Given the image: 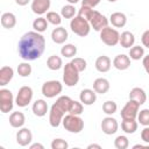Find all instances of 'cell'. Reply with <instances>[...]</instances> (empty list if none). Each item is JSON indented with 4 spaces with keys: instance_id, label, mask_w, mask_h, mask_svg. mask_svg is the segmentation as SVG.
<instances>
[{
    "instance_id": "6da1fadb",
    "label": "cell",
    "mask_w": 149,
    "mask_h": 149,
    "mask_svg": "<svg viewBox=\"0 0 149 149\" xmlns=\"http://www.w3.org/2000/svg\"><path fill=\"white\" fill-rule=\"evenodd\" d=\"M45 49V38L41 33L28 31L22 35L17 44V51L22 59L29 62L40 58Z\"/></svg>"
},
{
    "instance_id": "7a4b0ae2",
    "label": "cell",
    "mask_w": 149,
    "mask_h": 149,
    "mask_svg": "<svg viewBox=\"0 0 149 149\" xmlns=\"http://www.w3.org/2000/svg\"><path fill=\"white\" fill-rule=\"evenodd\" d=\"M62 123H63V127L70 133L78 134L84 129V120L79 115H73L68 113L63 118Z\"/></svg>"
},
{
    "instance_id": "3957f363",
    "label": "cell",
    "mask_w": 149,
    "mask_h": 149,
    "mask_svg": "<svg viewBox=\"0 0 149 149\" xmlns=\"http://www.w3.org/2000/svg\"><path fill=\"white\" fill-rule=\"evenodd\" d=\"M70 28L76 35H78L80 37H85V36H87L90 34L91 24H90V22L87 20H85V19L80 17L79 15H77V16L71 19Z\"/></svg>"
},
{
    "instance_id": "277c9868",
    "label": "cell",
    "mask_w": 149,
    "mask_h": 149,
    "mask_svg": "<svg viewBox=\"0 0 149 149\" xmlns=\"http://www.w3.org/2000/svg\"><path fill=\"white\" fill-rule=\"evenodd\" d=\"M63 81L66 86L72 87L76 86L79 81V71L70 63H66L64 65V70H63Z\"/></svg>"
},
{
    "instance_id": "5b68a950",
    "label": "cell",
    "mask_w": 149,
    "mask_h": 149,
    "mask_svg": "<svg viewBox=\"0 0 149 149\" xmlns=\"http://www.w3.org/2000/svg\"><path fill=\"white\" fill-rule=\"evenodd\" d=\"M100 40L102 41V43H105L108 47H114L119 43L120 41V34L116 29L112 28V27H105L101 31H100Z\"/></svg>"
},
{
    "instance_id": "8992f818",
    "label": "cell",
    "mask_w": 149,
    "mask_h": 149,
    "mask_svg": "<svg viewBox=\"0 0 149 149\" xmlns=\"http://www.w3.org/2000/svg\"><path fill=\"white\" fill-rule=\"evenodd\" d=\"M62 90H63V85L58 80H48L42 85L41 88L42 94L49 99L57 97L62 92Z\"/></svg>"
},
{
    "instance_id": "52a82bcc",
    "label": "cell",
    "mask_w": 149,
    "mask_h": 149,
    "mask_svg": "<svg viewBox=\"0 0 149 149\" xmlns=\"http://www.w3.org/2000/svg\"><path fill=\"white\" fill-rule=\"evenodd\" d=\"M14 97L10 90L8 88H1L0 90V111L1 113L6 114L9 113L13 109L14 106Z\"/></svg>"
},
{
    "instance_id": "ba28073f",
    "label": "cell",
    "mask_w": 149,
    "mask_h": 149,
    "mask_svg": "<svg viewBox=\"0 0 149 149\" xmlns=\"http://www.w3.org/2000/svg\"><path fill=\"white\" fill-rule=\"evenodd\" d=\"M65 113L66 112L57 102L52 104V106L50 108V112H49V123H50V126L54 127V128H57L62 123L63 118L65 116Z\"/></svg>"
},
{
    "instance_id": "9c48e42d",
    "label": "cell",
    "mask_w": 149,
    "mask_h": 149,
    "mask_svg": "<svg viewBox=\"0 0 149 149\" xmlns=\"http://www.w3.org/2000/svg\"><path fill=\"white\" fill-rule=\"evenodd\" d=\"M33 88L30 86H22L20 87L16 97H15V104L19 107H26L30 104L33 99Z\"/></svg>"
},
{
    "instance_id": "30bf717a",
    "label": "cell",
    "mask_w": 149,
    "mask_h": 149,
    "mask_svg": "<svg viewBox=\"0 0 149 149\" xmlns=\"http://www.w3.org/2000/svg\"><path fill=\"white\" fill-rule=\"evenodd\" d=\"M88 22H90V24H91V28H93L95 31H99V33H100L105 27L108 26L109 20H108L105 15H102L100 12L93 10L92 16H91V19H90Z\"/></svg>"
},
{
    "instance_id": "8fae6325",
    "label": "cell",
    "mask_w": 149,
    "mask_h": 149,
    "mask_svg": "<svg viewBox=\"0 0 149 149\" xmlns=\"http://www.w3.org/2000/svg\"><path fill=\"white\" fill-rule=\"evenodd\" d=\"M140 104L136 102L135 100L129 99L128 102H126V105L123 106V108L121 109V118L122 119H136L137 114H139V109H140Z\"/></svg>"
},
{
    "instance_id": "7c38bea8",
    "label": "cell",
    "mask_w": 149,
    "mask_h": 149,
    "mask_svg": "<svg viewBox=\"0 0 149 149\" xmlns=\"http://www.w3.org/2000/svg\"><path fill=\"white\" fill-rule=\"evenodd\" d=\"M100 127H101L102 133H105L106 135H113V134H115L118 132L119 123H118L116 119L112 118V115H108V116L102 119Z\"/></svg>"
},
{
    "instance_id": "4fadbf2b",
    "label": "cell",
    "mask_w": 149,
    "mask_h": 149,
    "mask_svg": "<svg viewBox=\"0 0 149 149\" xmlns=\"http://www.w3.org/2000/svg\"><path fill=\"white\" fill-rule=\"evenodd\" d=\"M33 141V134L29 128H20L16 133V143L21 147L29 146Z\"/></svg>"
},
{
    "instance_id": "5bb4252c",
    "label": "cell",
    "mask_w": 149,
    "mask_h": 149,
    "mask_svg": "<svg viewBox=\"0 0 149 149\" xmlns=\"http://www.w3.org/2000/svg\"><path fill=\"white\" fill-rule=\"evenodd\" d=\"M50 0H33L31 1V10L37 15H43L50 8Z\"/></svg>"
},
{
    "instance_id": "9a60e30c",
    "label": "cell",
    "mask_w": 149,
    "mask_h": 149,
    "mask_svg": "<svg viewBox=\"0 0 149 149\" xmlns=\"http://www.w3.org/2000/svg\"><path fill=\"white\" fill-rule=\"evenodd\" d=\"M79 100L84 105L91 106L97 100V92L94 90H91V88H84V90H81V92L79 94Z\"/></svg>"
},
{
    "instance_id": "2e32d148",
    "label": "cell",
    "mask_w": 149,
    "mask_h": 149,
    "mask_svg": "<svg viewBox=\"0 0 149 149\" xmlns=\"http://www.w3.org/2000/svg\"><path fill=\"white\" fill-rule=\"evenodd\" d=\"M69 35H68V30L64 27H57L51 31V40L56 43V44H63L65 43V41L68 40Z\"/></svg>"
},
{
    "instance_id": "e0dca14e",
    "label": "cell",
    "mask_w": 149,
    "mask_h": 149,
    "mask_svg": "<svg viewBox=\"0 0 149 149\" xmlns=\"http://www.w3.org/2000/svg\"><path fill=\"white\" fill-rule=\"evenodd\" d=\"M113 66L120 71L127 70L130 66V57L127 55H123V54L115 56L113 59Z\"/></svg>"
},
{
    "instance_id": "ac0fdd59",
    "label": "cell",
    "mask_w": 149,
    "mask_h": 149,
    "mask_svg": "<svg viewBox=\"0 0 149 149\" xmlns=\"http://www.w3.org/2000/svg\"><path fill=\"white\" fill-rule=\"evenodd\" d=\"M111 66H112V61L108 56L106 55H102V56H99L97 59H95V69L104 73V72H108L111 70Z\"/></svg>"
},
{
    "instance_id": "d6986e66",
    "label": "cell",
    "mask_w": 149,
    "mask_h": 149,
    "mask_svg": "<svg viewBox=\"0 0 149 149\" xmlns=\"http://www.w3.org/2000/svg\"><path fill=\"white\" fill-rule=\"evenodd\" d=\"M109 22L115 28H122L127 23V16L121 12H114L109 16Z\"/></svg>"
},
{
    "instance_id": "ffe728a7",
    "label": "cell",
    "mask_w": 149,
    "mask_h": 149,
    "mask_svg": "<svg viewBox=\"0 0 149 149\" xmlns=\"http://www.w3.org/2000/svg\"><path fill=\"white\" fill-rule=\"evenodd\" d=\"M31 109H33L34 115H36V116H38V118H42V116H44V115L47 114V112H48V104H47V101L43 100V99H37V100L33 104Z\"/></svg>"
},
{
    "instance_id": "44dd1931",
    "label": "cell",
    "mask_w": 149,
    "mask_h": 149,
    "mask_svg": "<svg viewBox=\"0 0 149 149\" xmlns=\"http://www.w3.org/2000/svg\"><path fill=\"white\" fill-rule=\"evenodd\" d=\"M111 85H109V81L106 79V78H97L94 81H93V90L99 93V94H105L108 92Z\"/></svg>"
},
{
    "instance_id": "7402d4cb",
    "label": "cell",
    "mask_w": 149,
    "mask_h": 149,
    "mask_svg": "<svg viewBox=\"0 0 149 149\" xmlns=\"http://www.w3.org/2000/svg\"><path fill=\"white\" fill-rule=\"evenodd\" d=\"M13 76H14L13 68L7 66V65L2 66L0 69V86H6L13 79Z\"/></svg>"
},
{
    "instance_id": "603a6c76",
    "label": "cell",
    "mask_w": 149,
    "mask_h": 149,
    "mask_svg": "<svg viewBox=\"0 0 149 149\" xmlns=\"http://www.w3.org/2000/svg\"><path fill=\"white\" fill-rule=\"evenodd\" d=\"M129 99L135 100L140 105H143L147 101V94H146V92H144L143 88H141V87H134L129 92Z\"/></svg>"
},
{
    "instance_id": "cb8c5ba5",
    "label": "cell",
    "mask_w": 149,
    "mask_h": 149,
    "mask_svg": "<svg viewBox=\"0 0 149 149\" xmlns=\"http://www.w3.org/2000/svg\"><path fill=\"white\" fill-rule=\"evenodd\" d=\"M26 122V116L22 112H13L9 115V125L13 128H21Z\"/></svg>"
},
{
    "instance_id": "d4e9b609",
    "label": "cell",
    "mask_w": 149,
    "mask_h": 149,
    "mask_svg": "<svg viewBox=\"0 0 149 149\" xmlns=\"http://www.w3.org/2000/svg\"><path fill=\"white\" fill-rule=\"evenodd\" d=\"M119 43H120V45L122 48H132L134 45V43H135V36H134V34L130 33V31H128V30L121 33Z\"/></svg>"
},
{
    "instance_id": "484cf974",
    "label": "cell",
    "mask_w": 149,
    "mask_h": 149,
    "mask_svg": "<svg viewBox=\"0 0 149 149\" xmlns=\"http://www.w3.org/2000/svg\"><path fill=\"white\" fill-rule=\"evenodd\" d=\"M139 122L135 119H122L121 128L126 134H134L137 130Z\"/></svg>"
},
{
    "instance_id": "4316f807",
    "label": "cell",
    "mask_w": 149,
    "mask_h": 149,
    "mask_svg": "<svg viewBox=\"0 0 149 149\" xmlns=\"http://www.w3.org/2000/svg\"><path fill=\"white\" fill-rule=\"evenodd\" d=\"M16 24V16L10 13V12H6L1 15V26L6 29H12L14 28Z\"/></svg>"
},
{
    "instance_id": "83f0119b",
    "label": "cell",
    "mask_w": 149,
    "mask_h": 149,
    "mask_svg": "<svg viewBox=\"0 0 149 149\" xmlns=\"http://www.w3.org/2000/svg\"><path fill=\"white\" fill-rule=\"evenodd\" d=\"M47 66L52 70V71H56V70H59L62 66H63V61L59 56L57 55H51L48 57L47 59Z\"/></svg>"
},
{
    "instance_id": "f1b7e54d",
    "label": "cell",
    "mask_w": 149,
    "mask_h": 149,
    "mask_svg": "<svg viewBox=\"0 0 149 149\" xmlns=\"http://www.w3.org/2000/svg\"><path fill=\"white\" fill-rule=\"evenodd\" d=\"M48 20L45 19V17H42V16H40V17H37V19H35L34 21H33V28H34V30L35 31H37V33H43V31H45L47 30V28H48Z\"/></svg>"
},
{
    "instance_id": "f546056e",
    "label": "cell",
    "mask_w": 149,
    "mask_h": 149,
    "mask_svg": "<svg viewBox=\"0 0 149 149\" xmlns=\"http://www.w3.org/2000/svg\"><path fill=\"white\" fill-rule=\"evenodd\" d=\"M128 56L130 57V59L133 61H139L141 58L144 57V49L143 47L140 45H133L132 48H129V54Z\"/></svg>"
},
{
    "instance_id": "4dcf8cb0",
    "label": "cell",
    "mask_w": 149,
    "mask_h": 149,
    "mask_svg": "<svg viewBox=\"0 0 149 149\" xmlns=\"http://www.w3.org/2000/svg\"><path fill=\"white\" fill-rule=\"evenodd\" d=\"M76 54H77V47L74 44H71V43L63 45L61 49V55L63 57H66V58H72L76 56Z\"/></svg>"
},
{
    "instance_id": "1f68e13d",
    "label": "cell",
    "mask_w": 149,
    "mask_h": 149,
    "mask_svg": "<svg viewBox=\"0 0 149 149\" xmlns=\"http://www.w3.org/2000/svg\"><path fill=\"white\" fill-rule=\"evenodd\" d=\"M31 71H33L31 65L28 62H23L17 65V73L21 77H29L31 74Z\"/></svg>"
},
{
    "instance_id": "d6a6232c",
    "label": "cell",
    "mask_w": 149,
    "mask_h": 149,
    "mask_svg": "<svg viewBox=\"0 0 149 149\" xmlns=\"http://www.w3.org/2000/svg\"><path fill=\"white\" fill-rule=\"evenodd\" d=\"M74 14H76V8L71 3L63 6L61 9V15L64 19H72V17H74Z\"/></svg>"
},
{
    "instance_id": "836d02e7",
    "label": "cell",
    "mask_w": 149,
    "mask_h": 149,
    "mask_svg": "<svg viewBox=\"0 0 149 149\" xmlns=\"http://www.w3.org/2000/svg\"><path fill=\"white\" fill-rule=\"evenodd\" d=\"M116 109H118V105L113 100H107L102 104V112L107 115H113L116 112Z\"/></svg>"
},
{
    "instance_id": "e575fe53",
    "label": "cell",
    "mask_w": 149,
    "mask_h": 149,
    "mask_svg": "<svg viewBox=\"0 0 149 149\" xmlns=\"http://www.w3.org/2000/svg\"><path fill=\"white\" fill-rule=\"evenodd\" d=\"M114 147L116 149H127L129 147V140L125 135H119L114 140Z\"/></svg>"
},
{
    "instance_id": "d590c367",
    "label": "cell",
    "mask_w": 149,
    "mask_h": 149,
    "mask_svg": "<svg viewBox=\"0 0 149 149\" xmlns=\"http://www.w3.org/2000/svg\"><path fill=\"white\" fill-rule=\"evenodd\" d=\"M84 111V104L81 101H77V100H72V104L70 106L69 113L73 114V115H80Z\"/></svg>"
},
{
    "instance_id": "8d00e7d4",
    "label": "cell",
    "mask_w": 149,
    "mask_h": 149,
    "mask_svg": "<svg viewBox=\"0 0 149 149\" xmlns=\"http://www.w3.org/2000/svg\"><path fill=\"white\" fill-rule=\"evenodd\" d=\"M137 122L142 126H149V108L141 109L137 114Z\"/></svg>"
},
{
    "instance_id": "74e56055",
    "label": "cell",
    "mask_w": 149,
    "mask_h": 149,
    "mask_svg": "<svg viewBox=\"0 0 149 149\" xmlns=\"http://www.w3.org/2000/svg\"><path fill=\"white\" fill-rule=\"evenodd\" d=\"M45 19L48 20L49 23H51L54 26H59L62 22V15L56 13V12H48Z\"/></svg>"
},
{
    "instance_id": "f35d334b",
    "label": "cell",
    "mask_w": 149,
    "mask_h": 149,
    "mask_svg": "<svg viewBox=\"0 0 149 149\" xmlns=\"http://www.w3.org/2000/svg\"><path fill=\"white\" fill-rule=\"evenodd\" d=\"M92 13H93V8L92 7H88V6H84V5H81V7L78 10V15L80 17L87 20V21H90L91 16H92Z\"/></svg>"
},
{
    "instance_id": "ab89813d",
    "label": "cell",
    "mask_w": 149,
    "mask_h": 149,
    "mask_svg": "<svg viewBox=\"0 0 149 149\" xmlns=\"http://www.w3.org/2000/svg\"><path fill=\"white\" fill-rule=\"evenodd\" d=\"M71 64L79 71V72H83V71H85V69H86V65H87V63H86V61L84 59V58H81V57H74L72 61H71Z\"/></svg>"
},
{
    "instance_id": "60d3db41",
    "label": "cell",
    "mask_w": 149,
    "mask_h": 149,
    "mask_svg": "<svg viewBox=\"0 0 149 149\" xmlns=\"http://www.w3.org/2000/svg\"><path fill=\"white\" fill-rule=\"evenodd\" d=\"M50 147H51V149H66L69 147V144L63 139H55V140H52Z\"/></svg>"
},
{
    "instance_id": "b9f144b4",
    "label": "cell",
    "mask_w": 149,
    "mask_h": 149,
    "mask_svg": "<svg viewBox=\"0 0 149 149\" xmlns=\"http://www.w3.org/2000/svg\"><path fill=\"white\" fill-rule=\"evenodd\" d=\"M141 139L143 142L149 144V126H146L141 132Z\"/></svg>"
},
{
    "instance_id": "7bdbcfd3",
    "label": "cell",
    "mask_w": 149,
    "mask_h": 149,
    "mask_svg": "<svg viewBox=\"0 0 149 149\" xmlns=\"http://www.w3.org/2000/svg\"><path fill=\"white\" fill-rule=\"evenodd\" d=\"M141 42H142L143 47H146V48H148V49H149V29H148V30H146V31L142 34Z\"/></svg>"
},
{
    "instance_id": "ee69618b",
    "label": "cell",
    "mask_w": 149,
    "mask_h": 149,
    "mask_svg": "<svg viewBox=\"0 0 149 149\" xmlns=\"http://www.w3.org/2000/svg\"><path fill=\"white\" fill-rule=\"evenodd\" d=\"M99 3H100V0H81V5L88 6V7H92V8H94Z\"/></svg>"
},
{
    "instance_id": "f6af8a7d",
    "label": "cell",
    "mask_w": 149,
    "mask_h": 149,
    "mask_svg": "<svg viewBox=\"0 0 149 149\" xmlns=\"http://www.w3.org/2000/svg\"><path fill=\"white\" fill-rule=\"evenodd\" d=\"M142 65H143L146 72L149 74V55H146V56L142 58Z\"/></svg>"
},
{
    "instance_id": "bcb514c9",
    "label": "cell",
    "mask_w": 149,
    "mask_h": 149,
    "mask_svg": "<svg viewBox=\"0 0 149 149\" xmlns=\"http://www.w3.org/2000/svg\"><path fill=\"white\" fill-rule=\"evenodd\" d=\"M29 148H30V149H36V148H38V149H44V146L41 144V143H33V144L29 146Z\"/></svg>"
},
{
    "instance_id": "7dc6e473",
    "label": "cell",
    "mask_w": 149,
    "mask_h": 149,
    "mask_svg": "<svg viewBox=\"0 0 149 149\" xmlns=\"http://www.w3.org/2000/svg\"><path fill=\"white\" fill-rule=\"evenodd\" d=\"M29 1L30 0H15L16 5H19V6H26V5L29 3Z\"/></svg>"
},
{
    "instance_id": "c3c4849f",
    "label": "cell",
    "mask_w": 149,
    "mask_h": 149,
    "mask_svg": "<svg viewBox=\"0 0 149 149\" xmlns=\"http://www.w3.org/2000/svg\"><path fill=\"white\" fill-rule=\"evenodd\" d=\"M93 148L101 149V146H100V144H95V143H92V144H88V146H87V149H93Z\"/></svg>"
},
{
    "instance_id": "681fc988",
    "label": "cell",
    "mask_w": 149,
    "mask_h": 149,
    "mask_svg": "<svg viewBox=\"0 0 149 149\" xmlns=\"http://www.w3.org/2000/svg\"><path fill=\"white\" fill-rule=\"evenodd\" d=\"M137 148H149V144L148 146H143V144H135V146H133V149H137Z\"/></svg>"
},
{
    "instance_id": "f907efd6",
    "label": "cell",
    "mask_w": 149,
    "mask_h": 149,
    "mask_svg": "<svg viewBox=\"0 0 149 149\" xmlns=\"http://www.w3.org/2000/svg\"><path fill=\"white\" fill-rule=\"evenodd\" d=\"M66 1H68L69 3H71V5H76V3H77L79 0H66Z\"/></svg>"
},
{
    "instance_id": "816d5d0a",
    "label": "cell",
    "mask_w": 149,
    "mask_h": 149,
    "mask_svg": "<svg viewBox=\"0 0 149 149\" xmlns=\"http://www.w3.org/2000/svg\"><path fill=\"white\" fill-rule=\"evenodd\" d=\"M107 1H109V2H115L116 0H107Z\"/></svg>"
}]
</instances>
